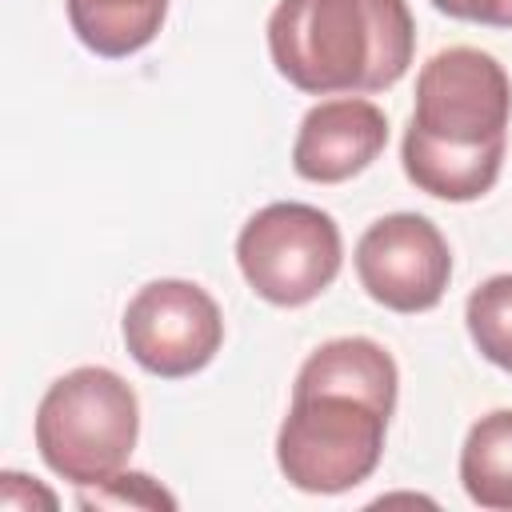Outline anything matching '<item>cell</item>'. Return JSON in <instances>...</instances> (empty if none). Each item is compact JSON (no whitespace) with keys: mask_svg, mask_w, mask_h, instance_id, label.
<instances>
[{"mask_svg":"<svg viewBox=\"0 0 512 512\" xmlns=\"http://www.w3.org/2000/svg\"><path fill=\"white\" fill-rule=\"evenodd\" d=\"M400 372L384 344L340 336L320 344L296 372L288 416L276 432V464L300 492L336 496L364 484L396 408Z\"/></svg>","mask_w":512,"mask_h":512,"instance_id":"obj_1","label":"cell"},{"mask_svg":"<svg viewBox=\"0 0 512 512\" xmlns=\"http://www.w3.org/2000/svg\"><path fill=\"white\" fill-rule=\"evenodd\" d=\"M512 120V80L480 48H444L416 76V108L400 144L404 176L436 200L492 192Z\"/></svg>","mask_w":512,"mask_h":512,"instance_id":"obj_2","label":"cell"},{"mask_svg":"<svg viewBox=\"0 0 512 512\" xmlns=\"http://www.w3.org/2000/svg\"><path fill=\"white\" fill-rule=\"evenodd\" d=\"M276 72L308 96L392 88L416 52L408 0H280L268 16Z\"/></svg>","mask_w":512,"mask_h":512,"instance_id":"obj_3","label":"cell"},{"mask_svg":"<svg viewBox=\"0 0 512 512\" xmlns=\"http://www.w3.org/2000/svg\"><path fill=\"white\" fill-rule=\"evenodd\" d=\"M140 436V404L124 376L100 364L64 372L36 408V448L44 464L76 484L96 488L112 480Z\"/></svg>","mask_w":512,"mask_h":512,"instance_id":"obj_4","label":"cell"},{"mask_svg":"<svg viewBox=\"0 0 512 512\" xmlns=\"http://www.w3.org/2000/svg\"><path fill=\"white\" fill-rule=\"evenodd\" d=\"M340 260L344 244L336 220L300 200L264 204L236 236V264L248 288L276 308L316 300L340 276Z\"/></svg>","mask_w":512,"mask_h":512,"instance_id":"obj_5","label":"cell"},{"mask_svg":"<svg viewBox=\"0 0 512 512\" xmlns=\"http://www.w3.org/2000/svg\"><path fill=\"white\" fill-rule=\"evenodd\" d=\"M128 356L160 376L180 380L212 364L224 344V316L216 300L192 280H152L144 284L120 320Z\"/></svg>","mask_w":512,"mask_h":512,"instance_id":"obj_6","label":"cell"},{"mask_svg":"<svg viewBox=\"0 0 512 512\" xmlns=\"http://www.w3.org/2000/svg\"><path fill=\"white\" fill-rule=\"evenodd\" d=\"M360 288L392 312H428L444 300L452 280V252L444 232L420 212L380 216L356 244Z\"/></svg>","mask_w":512,"mask_h":512,"instance_id":"obj_7","label":"cell"},{"mask_svg":"<svg viewBox=\"0 0 512 512\" xmlns=\"http://www.w3.org/2000/svg\"><path fill=\"white\" fill-rule=\"evenodd\" d=\"M388 144V116L360 96L320 100L292 140V168L312 184H340L364 172Z\"/></svg>","mask_w":512,"mask_h":512,"instance_id":"obj_8","label":"cell"},{"mask_svg":"<svg viewBox=\"0 0 512 512\" xmlns=\"http://www.w3.org/2000/svg\"><path fill=\"white\" fill-rule=\"evenodd\" d=\"M164 16L168 0H68V24L76 40L104 60L148 48Z\"/></svg>","mask_w":512,"mask_h":512,"instance_id":"obj_9","label":"cell"},{"mask_svg":"<svg viewBox=\"0 0 512 512\" xmlns=\"http://www.w3.org/2000/svg\"><path fill=\"white\" fill-rule=\"evenodd\" d=\"M460 484L472 504L512 512V408L480 416L460 448Z\"/></svg>","mask_w":512,"mask_h":512,"instance_id":"obj_10","label":"cell"},{"mask_svg":"<svg viewBox=\"0 0 512 512\" xmlns=\"http://www.w3.org/2000/svg\"><path fill=\"white\" fill-rule=\"evenodd\" d=\"M464 324L484 360L512 372V272L488 276L464 304Z\"/></svg>","mask_w":512,"mask_h":512,"instance_id":"obj_11","label":"cell"},{"mask_svg":"<svg viewBox=\"0 0 512 512\" xmlns=\"http://www.w3.org/2000/svg\"><path fill=\"white\" fill-rule=\"evenodd\" d=\"M92 504H148V508H176V500L152 484L144 472H116L112 480L96 484V496H80V508Z\"/></svg>","mask_w":512,"mask_h":512,"instance_id":"obj_12","label":"cell"},{"mask_svg":"<svg viewBox=\"0 0 512 512\" xmlns=\"http://www.w3.org/2000/svg\"><path fill=\"white\" fill-rule=\"evenodd\" d=\"M444 16L484 24V28H512V0H432Z\"/></svg>","mask_w":512,"mask_h":512,"instance_id":"obj_13","label":"cell"},{"mask_svg":"<svg viewBox=\"0 0 512 512\" xmlns=\"http://www.w3.org/2000/svg\"><path fill=\"white\" fill-rule=\"evenodd\" d=\"M0 504L4 508H32V504L56 508V496L36 484L28 488V476H20V472H0Z\"/></svg>","mask_w":512,"mask_h":512,"instance_id":"obj_14","label":"cell"}]
</instances>
